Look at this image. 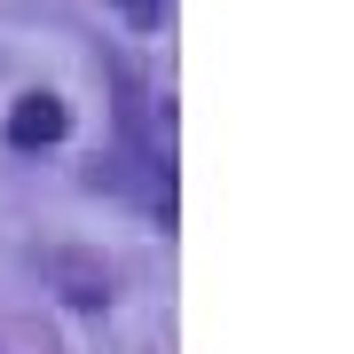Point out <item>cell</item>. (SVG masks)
Wrapping results in <instances>:
<instances>
[{
    "mask_svg": "<svg viewBox=\"0 0 354 354\" xmlns=\"http://www.w3.org/2000/svg\"><path fill=\"white\" fill-rule=\"evenodd\" d=\"M64 127H71V111H64V95H48V87L16 95V111H8V142L16 150H48V142H64Z\"/></svg>",
    "mask_w": 354,
    "mask_h": 354,
    "instance_id": "6da1fadb",
    "label": "cell"
},
{
    "mask_svg": "<svg viewBox=\"0 0 354 354\" xmlns=\"http://www.w3.org/2000/svg\"><path fill=\"white\" fill-rule=\"evenodd\" d=\"M55 276L71 283V291H64L71 307H102V299H111V276H102L95 260H79V252H64V260H55Z\"/></svg>",
    "mask_w": 354,
    "mask_h": 354,
    "instance_id": "7a4b0ae2",
    "label": "cell"
},
{
    "mask_svg": "<svg viewBox=\"0 0 354 354\" xmlns=\"http://www.w3.org/2000/svg\"><path fill=\"white\" fill-rule=\"evenodd\" d=\"M118 16H127V24H142V32H150L158 16H165V0H118Z\"/></svg>",
    "mask_w": 354,
    "mask_h": 354,
    "instance_id": "3957f363",
    "label": "cell"
}]
</instances>
